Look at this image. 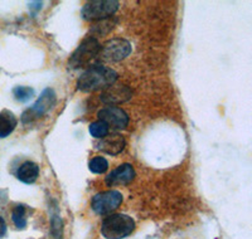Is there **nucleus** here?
<instances>
[{"label": "nucleus", "instance_id": "nucleus-5", "mask_svg": "<svg viewBox=\"0 0 252 239\" xmlns=\"http://www.w3.org/2000/svg\"><path fill=\"white\" fill-rule=\"evenodd\" d=\"M131 44L129 40L124 39V38H112L103 43L101 46L100 56L101 60H106V62H120L125 60L130 53H131Z\"/></svg>", "mask_w": 252, "mask_h": 239}, {"label": "nucleus", "instance_id": "nucleus-15", "mask_svg": "<svg viewBox=\"0 0 252 239\" xmlns=\"http://www.w3.org/2000/svg\"><path fill=\"white\" fill-rule=\"evenodd\" d=\"M89 169L94 174H103L106 173L107 169H109V162L105 157L94 156L90 160Z\"/></svg>", "mask_w": 252, "mask_h": 239}, {"label": "nucleus", "instance_id": "nucleus-4", "mask_svg": "<svg viewBox=\"0 0 252 239\" xmlns=\"http://www.w3.org/2000/svg\"><path fill=\"white\" fill-rule=\"evenodd\" d=\"M119 1L115 0H96V1H89L83 5L81 10V15L85 20H101L111 18L115 13L118 12Z\"/></svg>", "mask_w": 252, "mask_h": 239}, {"label": "nucleus", "instance_id": "nucleus-19", "mask_svg": "<svg viewBox=\"0 0 252 239\" xmlns=\"http://www.w3.org/2000/svg\"><path fill=\"white\" fill-rule=\"evenodd\" d=\"M6 233V223L3 216H0V238L5 236Z\"/></svg>", "mask_w": 252, "mask_h": 239}, {"label": "nucleus", "instance_id": "nucleus-2", "mask_svg": "<svg viewBox=\"0 0 252 239\" xmlns=\"http://www.w3.org/2000/svg\"><path fill=\"white\" fill-rule=\"evenodd\" d=\"M135 222L126 214H111L102 222L101 234L106 239H124L134 232Z\"/></svg>", "mask_w": 252, "mask_h": 239}, {"label": "nucleus", "instance_id": "nucleus-7", "mask_svg": "<svg viewBox=\"0 0 252 239\" xmlns=\"http://www.w3.org/2000/svg\"><path fill=\"white\" fill-rule=\"evenodd\" d=\"M57 102V96H56L55 91L52 89H46L40 97L37 100V102L32 106L29 110H27L22 116L23 122H32L33 120H37L39 117L44 116L48 111H51L52 107Z\"/></svg>", "mask_w": 252, "mask_h": 239}, {"label": "nucleus", "instance_id": "nucleus-18", "mask_svg": "<svg viewBox=\"0 0 252 239\" xmlns=\"http://www.w3.org/2000/svg\"><path fill=\"white\" fill-rule=\"evenodd\" d=\"M52 236L55 237V239H60L62 236V220L58 215L52 218Z\"/></svg>", "mask_w": 252, "mask_h": 239}, {"label": "nucleus", "instance_id": "nucleus-17", "mask_svg": "<svg viewBox=\"0 0 252 239\" xmlns=\"http://www.w3.org/2000/svg\"><path fill=\"white\" fill-rule=\"evenodd\" d=\"M109 128L110 127L106 125V123L103 122V121H100V120H98V121H94V122H92L91 125H90L89 131H90V134H91L92 137L100 140L109 134Z\"/></svg>", "mask_w": 252, "mask_h": 239}, {"label": "nucleus", "instance_id": "nucleus-9", "mask_svg": "<svg viewBox=\"0 0 252 239\" xmlns=\"http://www.w3.org/2000/svg\"><path fill=\"white\" fill-rule=\"evenodd\" d=\"M126 146V140L120 134H107L94 144L96 150L102 151L105 154H109L115 156L123 152Z\"/></svg>", "mask_w": 252, "mask_h": 239}, {"label": "nucleus", "instance_id": "nucleus-8", "mask_svg": "<svg viewBox=\"0 0 252 239\" xmlns=\"http://www.w3.org/2000/svg\"><path fill=\"white\" fill-rule=\"evenodd\" d=\"M97 117L100 121H103L109 127L115 130H125L129 125V115L124 111L123 108L116 106H107L101 108L98 111Z\"/></svg>", "mask_w": 252, "mask_h": 239}, {"label": "nucleus", "instance_id": "nucleus-6", "mask_svg": "<svg viewBox=\"0 0 252 239\" xmlns=\"http://www.w3.org/2000/svg\"><path fill=\"white\" fill-rule=\"evenodd\" d=\"M123 203V195L118 190H106L97 193L92 198L91 208L98 215L111 214Z\"/></svg>", "mask_w": 252, "mask_h": 239}, {"label": "nucleus", "instance_id": "nucleus-12", "mask_svg": "<svg viewBox=\"0 0 252 239\" xmlns=\"http://www.w3.org/2000/svg\"><path fill=\"white\" fill-rule=\"evenodd\" d=\"M39 177V166L33 161H26L19 166L17 171V178L24 184H33Z\"/></svg>", "mask_w": 252, "mask_h": 239}, {"label": "nucleus", "instance_id": "nucleus-13", "mask_svg": "<svg viewBox=\"0 0 252 239\" xmlns=\"http://www.w3.org/2000/svg\"><path fill=\"white\" fill-rule=\"evenodd\" d=\"M18 125L15 115L9 110H3L0 112V139H5L12 134Z\"/></svg>", "mask_w": 252, "mask_h": 239}, {"label": "nucleus", "instance_id": "nucleus-14", "mask_svg": "<svg viewBox=\"0 0 252 239\" xmlns=\"http://www.w3.org/2000/svg\"><path fill=\"white\" fill-rule=\"evenodd\" d=\"M27 209L24 205H17L12 211V220L18 229L27 227Z\"/></svg>", "mask_w": 252, "mask_h": 239}, {"label": "nucleus", "instance_id": "nucleus-1", "mask_svg": "<svg viewBox=\"0 0 252 239\" xmlns=\"http://www.w3.org/2000/svg\"><path fill=\"white\" fill-rule=\"evenodd\" d=\"M118 73L103 64H94L83 72L77 80V90L81 92H94L111 87L118 81Z\"/></svg>", "mask_w": 252, "mask_h": 239}, {"label": "nucleus", "instance_id": "nucleus-16", "mask_svg": "<svg viewBox=\"0 0 252 239\" xmlns=\"http://www.w3.org/2000/svg\"><path fill=\"white\" fill-rule=\"evenodd\" d=\"M13 94H14L15 100L18 102H28L29 100H32V97L34 96V90L31 89V87H27V86H17L14 90H13Z\"/></svg>", "mask_w": 252, "mask_h": 239}, {"label": "nucleus", "instance_id": "nucleus-11", "mask_svg": "<svg viewBox=\"0 0 252 239\" xmlns=\"http://www.w3.org/2000/svg\"><path fill=\"white\" fill-rule=\"evenodd\" d=\"M131 98V90L127 87V86L119 85L114 86L106 89L105 91L101 93L100 100L102 101L103 103H107L110 106H114L116 103H123L129 101Z\"/></svg>", "mask_w": 252, "mask_h": 239}, {"label": "nucleus", "instance_id": "nucleus-10", "mask_svg": "<svg viewBox=\"0 0 252 239\" xmlns=\"http://www.w3.org/2000/svg\"><path fill=\"white\" fill-rule=\"evenodd\" d=\"M135 170L131 164H123L112 170L105 179L107 186L127 185L134 180Z\"/></svg>", "mask_w": 252, "mask_h": 239}, {"label": "nucleus", "instance_id": "nucleus-3", "mask_svg": "<svg viewBox=\"0 0 252 239\" xmlns=\"http://www.w3.org/2000/svg\"><path fill=\"white\" fill-rule=\"evenodd\" d=\"M100 51L101 44L97 38H86L69 57L68 67L72 69H78L89 66L90 62L100 54Z\"/></svg>", "mask_w": 252, "mask_h": 239}]
</instances>
